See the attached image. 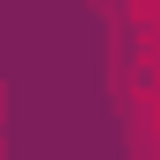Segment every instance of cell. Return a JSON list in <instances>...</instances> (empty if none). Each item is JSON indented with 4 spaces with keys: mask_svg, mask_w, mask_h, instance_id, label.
I'll list each match as a JSON object with an SVG mask.
<instances>
[{
    "mask_svg": "<svg viewBox=\"0 0 160 160\" xmlns=\"http://www.w3.org/2000/svg\"><path fill=\"white\" fill-rule=\"evenodd\" d=\"M117 80L124 88H160V0H124V22H117Z\"/></svg>",
    "mask_w": 160,
    "mask_h": 160,
    "instance_id": "6da1fadb",
    "label": "cell"
}]
</instances>
